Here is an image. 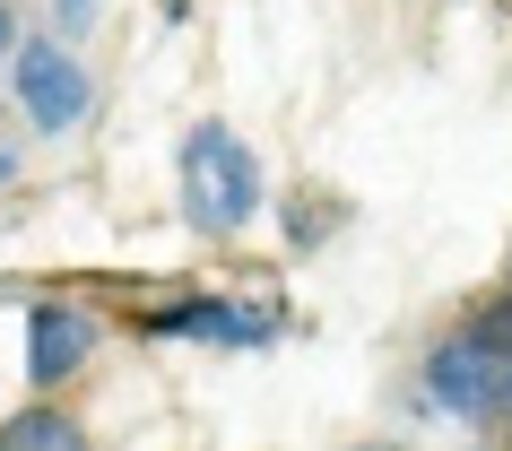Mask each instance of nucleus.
Segmentation results:
<instances>
[{
  "mask_svg": "<svg viewBox=\"0 0 512 451\" xmlns=\"http://www.w3.org/2000/svg\"><path fill=\"white\" fill-rule=\"evenodd\" d=\"M183 209L200 217V226H217V235L252 226V209H261V157H252L226 122H200V131L183 139Z\"/></svg>",
  "mask_w": 512,
  "mask_h": 451,
  "instance_id": "f257e3e1",
  "label": "nucleus"
},
{
  "mask_svg": "<svg viewBox=\"0 0 512 451\" xmlns=\"http://www.w3.org/2000/svg\"><path fill=\"white\" fill-rule=\"evenodd\" d=\"M18 105L35 113V131H44V139L79 131V122H87V70L61 53V44L35 35V44H18Z\"/></svg>",
  "mask_w": 512,
  "mask_h": 451,
  "instance_id": "f03ea898",
  "label": "nucleus"
},
{
  "mask_svg": "<svg viewBox=\"0 0 512 451\" xmlns=\"http://www.w3.org/2000/svg\"><path fill=\"white\" fill-rule=\"evenodd\" d=\"M504 356H486L478 339H452V347H434V365H426V382H434V399L452 408V417H478V425H495L504 417Z\"/></svg>",
  "mask_w": 512,
  "mask_h": 451,
  "instance_id": "7ed1b4c3",
  "label": "nucleus"
},
{
  "mask_svg": "<svg viewBox=\"0 0 512 451\" xmlns=\"http://www.w3.org/2000/svg\"><path fill=\"white\" fill-rule=\"evenodd\" d=\"M96 347L79 304H35L27 313V382H61V373H79V356Z\"/></svg>",
  "mask_w": 512,
  "mask_h": 451,
  "instance_id": "20e7f679",
  "label": "nucleus"
},
{
  "mask_svg": "<svg viewBox=\"0 0 512 451\" xmlns=\"http://www.w3.org/2000/svg\"><path fill=\"white\" fill-rule=\"evenodd\" d=\"M165 339H217V347H261L270 339V321H243L235 304H174V313H157Z\"/></svg>",
  "mask_w": 512,
  "mask_h": 451,
  "instance_id": "39448f33",
  "label": "nucleus"
},
{
  "mask_svg": "<svg viewBox=\"0 0 512 451\" xmlns=\"http://www.w3.org/2000/svg\"><path fill=\"white\" fill-rule=\"evenodd\" d=\"M0 451H87V443H79V425H61V417H18L0 434Z\"/></svg>",
  "mask_w": 512,
  "mask_h": 451,
  "instance_id": "423d86ee",
  "label": "nucleus"
},
{
  "mask_svg": "<svg viewBox=\"0 0 512 451\" xmlns=\"http://www.w3.org/2000/svg\"><path fill=\"white\" fill-rule=\"evenodd\" d=\"M469 339H478L486 356H504V365H512V304H504V313H486L478 330H469Z\"/></svg>",
  "mask_w": 512,
  "mask_h": 451,
  "instance_id": "0eeeda50",
  "label": "nucleus"
},
{
  "mask_svg": "<svg viewBox=\"0 0 512 451\" xmlns=\"http://www.w3.org/2000/svg\"><path fill=\"white\" fill-rule=\"evenodd\" d=\"M87 9H96V0H61V18H70V27H87Z\"/></svg>",
  "mask_w": 512,
  "mask_h": 451,
  "instance_id": "6e6552de",
  "label": "nucleus"
},
{
  "mask_svg": "<svg viewBox=\"0 0 512 451\" xmlns=\"http://www.w3.org/2000/svg\"><path fill=\"white\" fill-rule=\"evenodd\" d=\"M0 53H18V27H9V9H0Z\"/></svg>",
  "mask_w": 512,
  "mask_h": 451,
  "instance_id": "1a4fd4ad",
  "label": "nucleus"
},
{
  "mask_svg": "<svg viewBox=\"0 0 512 451\" xmlns=\"http://www.w3.org/2000/svg\"><path fill=\"white\" fill-rule=\"evenodd\" d=\"M9 174H18V165H9V157H0V183H9Z\"/></svg>",
  "mask_w": 512,
  "mask_h": 451,
  "instance_id": "9d476101",
  "label": "nucleus"
}]
</instances>
